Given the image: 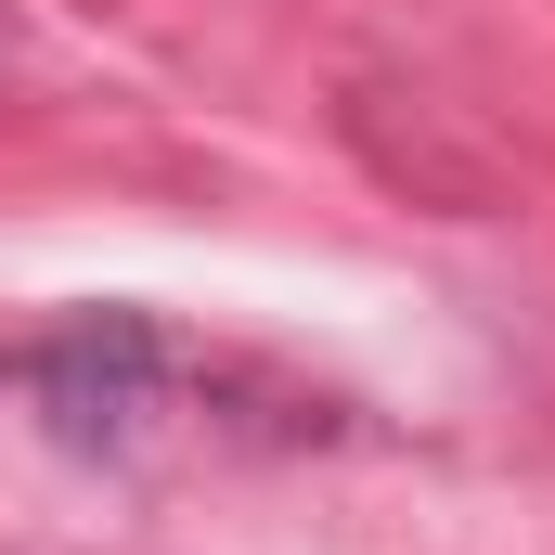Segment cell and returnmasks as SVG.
Returning <instances> with one entry per match:
<instances>
[{
	"instance_id": "obj_1",
	"label": "cell",
	"mask_w": 555,
	"mask_h": 555,
	"mask_svg": "<svg viewBox=\"0 0 555 555\" xmlns=\"http://www.w3.org/2000/svg\"><path fill=\"white\" fill-rule=\"evenodd\" d=\"M39 388H52L65 439H104V426H130L142 388H155V336H142L130 310H91L78 336H52V349H39Z\"/></svg>"
}]
</instances>
